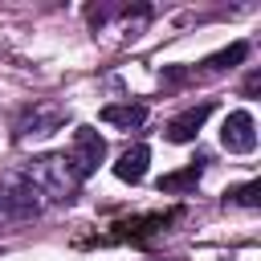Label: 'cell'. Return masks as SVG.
<instances>
[{
	"label": "cell",
	"instance_id": "7",
	"mask_svg": "<svg viewBox=\"0 0 261 261\" xmlns=\"http://www.w3.org/2000/svg\"><path fill=\"white\" fill-rule=\"evenodd\" d=\"M147 163H151V147L135 143V147H126V151L118 155V163H114V175H118V179H126V184H139V179L147 175Z\"/></svg>",
	"mask_w": 261,
	"mask_h": 261
},
{
	"label": "cell",
	"instance_id": "2",
	"mask_svg": "<svg viewBox=\"0 0 261 261\" xmlns=\"http://www.w3.org/2000/svg\"><path fill=\"white\" fill-rule=\"evenodd\" d=\"M102 159H106V139H102L94 126H77V130H73V147H69V163H73V171L86 179Z\"/></svg>",
	"mask_w": 261,
	"mask_h": 261
},
{
	"label": "cell",
	"instance_id": "3",
	"mask_svg": "<svg viewBox=\"0 0 261 261\" xmlns=\"http://www.w3.org/2000/svg\"><path fill=\"white\" fill-rule=\"evenodd\" d=\"M220 143L232 155H249L257 147V122H253V114L249 110H232L224 118V126H220Z\"/></svg>",
	"mask_w": 261,
	"mask_h": 261
},
{
	"label": "cell",
	"instance_id": "1",
	"mask_svg": "<svg viewBox=\"0 0 261 261\" xmlns=\"http://www.w3.org/2000/svg\"><path fill=\"white\" fill-rule=\"evenodd\" d=\"M24 179H29V188H33L37 196H49V200H69V196L77 192V184H82V175L73 171V163H69L65 151H61V155H41V159H33V163L24 167Z\"/></svg>",
	"mask_w": 261,
	"mask_h": 261
},
{
	"label": "cell",
	"instance_id": "5",
	"mask_svg": "<svg viewBox=\"0 0 261 261\" xmlns=\"http://www.w3.org/2000/svg\"><path fill=\"white\" fill-rule=\"evenodd\" d=\"M41 212V200L29 184L20 188H0V220H29Z\"/></svg>",
	"mask_w": 261,
	"mask_h": 261
},
{
	"label": "cell",
	"instance_id": "6",
	"mask_svg": "<svg viewBox=\"0 0 261 261\" xmlns=\"http://www.w3.org/2000/svg\"><path fill=\"white\" fill-rule=\"evenodd\" d=\"M208 114H212V102L188 106L184 114H175V118L167 122V139H171V143H192V139L200 135V126L208 122Z\"/></svg>",
	"mask_w": 261,
	"mask_h": 261
},
{
	"label": "cell",
	"instance_id": "10",
	"mask_svg": "<svg viewBox=\"0 0 261 261\" xmlns=\"http://www.w3.org/2000/svg\"><path fill=\"white\" fill-rule=\"evenodd\" d=\"M245 57H249V45H245V41H237V45H228L224 53L208 57V69H228V65H237V61H245Z\"/></svg>",
	"mask_w": 261,
	"mask_h": 261
},
{
	"label": "cell",
	"instance_id": "4",
	"mask_svg": "<svg viewBox=\"0 0 261 261\" xmlns=\"http://www.w3.org/2000/svg\"><path fill=\"white\" fill-rule=\"evenodd\" d=\"M61 122H65V110H61V106H33V110L16 122V139H20V143H24V139H45V135H53Z\"/></svg>",
	"mask_w": 261,
	"mask_h": 261
},
{
	"label": "cell",
	"instance_id": "8",
	"mask_svg": "<svg viewBox=\"0 0 261 261\" xmlns=\"http://www.w3.org/2000/svg\"><path fill=\"white\" fill-rule=\"evenodd\" d=\"M102 122L122 126V130L143 126V122H147V106H143V102H110V106H102Z\"/></svg>",
	"mask_w": 261,
	"mask_h": 261
},
{
	"label": "cell",
	"instance_id": "9",
	"mask_svg": "<svg viewBox=\"0 0 261 261\" xmlns=\"http://www.w3.org/2000/svg\"><path fill=\"white\" fill-rule=\"evenodd\" d=\"M200 184V163H188L184 171H167L159 179V192H192Z\"/></svg>",
	"mask_w": 261,
	"mask_h": 261
},
{
	"label": "cell",
	"instance_id": "11",
	"mask_svg": "<svg viewBox=\"0 0 261 261\" xmlns=\"http://www.w3.org/2000/svg\"><path fill=\"white\" fill-rule=\"evenodd\" d=\"M228 200H232V204H241V208H257V204H261V179H249L245 188H232V192H228Z\"/></svg>",
	"mask_w": 261,
	"mask_h": 261
}]
</instances>
